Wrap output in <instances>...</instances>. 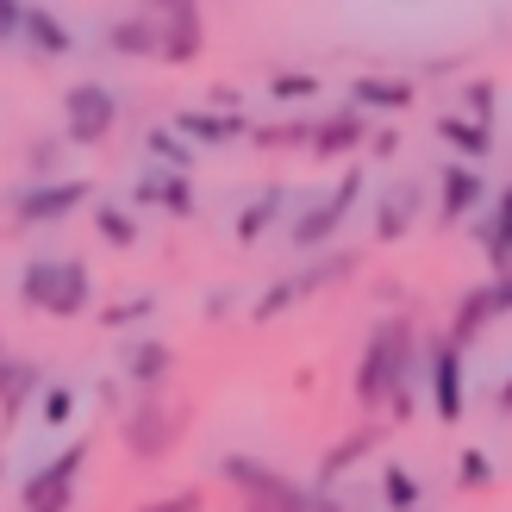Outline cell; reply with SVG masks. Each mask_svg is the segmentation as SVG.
Wrapping results in <instances>:
<instances>
[{
    "mask_svg": "<svg viewBox=\"0 0 512 512\" xmlns=\"http://www.w3.org/2000/svg\"><path fill=\"white\" fill-rule=\"evenodd\" d=\"M19 294L25 306H38V313H82L88 306V269L82 263H69V256H32V263L19 269Z\"/></svg>",
    "mask_w": 512,
    "mask_h": 512,
    "instance_id": "cell-1",
    "label": "cell"
},
{
    "mask_svg": "<svg viewBox=\"0 0 512 512\" xmlns=\"http://www.w3.org/2000/svg\"><path fill=\"white\" fill-rule=\"evenodd\" d=\"M400 363H406V331H400V325H381L375 338H369L363 375H356V400H363V406L388 400V394L400 388Z\"/></svg>",
    "mask_w": 512,
    "mask_h": 512,
    "instance_id": "cell-2",
    "label": "cell"
},
{
    "mask_svg": "<svg viewBox=\"0 0 512 512\" xmlns=\"http://www.w3.org/2000/svg\"><path fill=\"white\" fill-rule=\"evenodd\" d=\"M431 406L444 425L463 419V350H456V338L431 350Z\"/></svg>",
    "mask_w": 512,
    "mask_h": 512,
    "instance_id": "cell-3",
    "label": "cell"
},
{
    "mask_svg": "<svg viewBox=\"0 0 512 512\" xmlns=\"http://www.w3.org/2000/svg\"><path fill=\"white\" fill-rule=\"evenodd\" d=\"M113 119H119V100L107 88H75L69 94V138L75 144H100Z\"/></svg>",
    "mask_w": 512,
    "mask_h": 512,
    "instance_id": "cell-4",
    "label": "cell"
},
{
    "mask_svg": "<svg viewBox=\"0 0 512 512\" xmlns=\"http://www.w3.org/2000/svg\"><path fill=\"white\" fill-rule=\"evenodd\" d=\"M225 481L250 488V500H263V506H275V512H313V506H306L281 475H269L263 463H244V456H232V463H225Z\"/></svg>",
    "mask_w": 512,
    "mask_h": 512,
    "instance_id": "cell-5",
    "label": "cell"
},
{
    "mask_svg": "<svg viewBox=\"0 0 512 512\" xmlns=\"http://www.w3.org/2000/svg\"><path fill=\"white\" fill-rule=\"evenodd\" d=\"M356 188H363V175H344V188L331 194L325 207H313V213H306V219L294 225V244H300V250H313V244H325L331 232H338V219H344V213L356 207Z\"/></svg>",
    "mask_w": 512,
    "mask_h": 512,
    "instance_id": "cell-6",
    "label": "cell"
},
{
    "mask_svg": "<svg viewBox=\"0 0 512 512\" xmlns=\"http://www.w3.org/2000/svg\"><path fill=\"white\" fill-rule=\"evenodd\" d=\"M88 463V450L75 444V450H63L57 463H50L44 475H32L25 481V506H44V500H69V481H75V469Z\"/></svg>",
    "mask_w": 512,
    "mask_h": 512,
    "instance_id": "cell-7",
    "label": "cell"
},
{
    "mask_svg": "<svg viewBox=\"0 0 512 512\" xmlns=\"http://www.w3.org/2000/svg\"><path fill=\"white\" fill-rule=\"evenodd\" d=\"M82 182H57V188H32V194H19V219H63V213H75L82 207Z\"/></svg>",
    "mask_w": 512,
    "mask_h": 512,
    "instance_id": "cell-8",
    "label": "cell"
},
{
    "mask_svg": "<svg viewBox=\"0 0 512 512\" xmlns=\"http://www.w3.org/2000/svg\"><path fill=\"white\" fill-rule=\"evenodd\" d=\"M500 313H512V275H500L494 288H481V294L463 306V319H456V338H469L475 325H488V319H500Z\"/></svg>",
    "mask_w": 512,
    "mask_h": 512,
    "instance_id": "cell-9",
    "label": "cell"
},
{
    "mask_svg": "<svg viewBox=\"0 0 512 512\" xmlns=\"http://www.w3.org/2000/svg\"><path fill=\"white\" fill-rule=\"evenodd\" d=\"M481 244H488L494 269L512 263V188H500V207H494V219H488V232H481Z\"/></svg>",
    "mask_w": 512,
    "mask_h": 512,
    "instance_id": "cell-10",
    "label": "cell"
},
{
    "mask_svg": "<svg viewBox=\"0 0 512 512\" xmlns=\"http://www.w3.org/2000/svg\"><path fill=\"white\" fill-rule=\"evenodd\" d=\"M19 32H25V38H38L44 57H63V50H69V32H63V25L50 19L44 7H25V13H19Z\"/></svg>",
    "mask_w": 512,
    "mask_h": 512,
    "instance_id": "cell-11",
    "label": "cell"
},
{
    "mask_svg": "<svg viewBox=\"0 0 512 512\" xmlns=\"http://www.w3.org/2000/svg\"><path fill=\"white\" fill-rule=\"evenodd\" d=\"M481 194H488V188H481V175H469V169H444V219H463Z\"/></svg>",
    "mask_w": 512,
    "mask_h": 512,
    "instance_id": "cell-12",
    "label": "cell"
},
{
    "mask_svg": "<svg viewBox=\"0 0 512 512\" xmlns=\"http://www.w3.org/2000/svg\"><path fill=\"white\" fill-rule=\"evenodd\" d=\"M125 369H132L138 381H157V375L169 369V344H157V338H138V344H125Z\"/></svg>",
    "mask_w": 512,
    "mask_h": 512,
    "instance_id": "cell-13",
    "label": "cell"
},
{
    "mask_svg": "<svg viewBox=\"0 0 512 512\" xmlns=\"http://www.w3.org/2000/svg\"><path fill=\"white\" fill-rule=\"evenodd\" d=\"M381 494H388V506H394V512H413V506L425 500V494H419V481L406 475L400 463H388V469H381Z\"/></svg>",
    "mask_w": 512,
    "mask_h": 512,
    "instance_id": "cell-14",
    "label": "cell"
},
{
    "mask_svg": "<svg viewBox=\"0 0 512 512\" xmlns=\"http://www.w3.org/2000/svg\"><path fill=\"white\" fill-rule=\"evenodd\" d=\"M138 200H157V207L169 213H194V200H188V182H175V175H163V182H144Z\"/></svg>",
    "mask_w": 512,
    "mask_h": 512,
    "instance_id": "cell-15",
    "label": "cell"
},
{
    "mask_svg": "<svg viewBox=\"0 0 512 512\" xmlns=\"http://www.w3.org/2000/svg\"><path fill=\"white\" fill-rule=\"evenodd\" d=\"M356 100H363V107H406L413 88L406 82H356Z\"/></svg>",
    "mask_w": 512,
    "mask_h": 512,
    "instance_id": "cell-16",
    "label": "cell"
},
{
    "mask_svg": "<svg viewBox=\"0 0 512 512\" xmlns=\"http://www.w3.org/2000/svg\"><path fill=\"white\" fill-rule=\"evenodd\" d=\"M438 132H444L456 150H469V157H488V125H463V119H444Z\"/></svg>",
    "mask_w": 512,
    "mask_h": 512,
    "instance_id": "cell-17",
    "label": "cell"
},
{
    "mask_svg": "<svg viewBox=\"0 0 512 512\" xmlns=\"http://www.w3.org/2000/svg\"><path fill=\"white\" fill-rule=\"evenodd\" d=\"M182 132H194V138H238L244 125H238V119H200V113H188Z\"/></svg>",
    "mask_w": 512,
    "mask_h": 512,
    "instance_id": "cell-18",
    "label": "cell"
},
{
    "mask_svg": "<svg viewBox=\"0 0 512 512\" xmlns=\"http://www.w3.org/2000/svg\"><path fill=\"white\" fill-rule=\"evenodd\" d=\"M100 232H107L119 250H125V244H138V225L125 219V213H113V207H100Z\"/></svg>",
    "mask_w": 512,
    "mask_h": 512,
    "instance_id": "cell-19",
    "label": "cell"
},
{
    "mask_svg": "<svg viewBox=\"0 0 512 512\" xmlns=\"http://www.w3.org/2000/svg\"><path fill=\"white\" fill-rule=\"evenodd\" d=\"M356 132H363L356 119H338V125H325V132H319V150H344V144H356Z\"/></svg>",
    "mask_w": 512,
    "mask_h": 512,
    "instance_id": "cell-20",
    "label": "cell"
},
{
    "mask_svg": "<svg viewBox=\"0 0 512 512\" xmlns=\"http://www.w3.org/2000/svg\"><path fill=\"white\" fill-rule=\"evenodd\" d=\"M44 394H50V400H44V419H50V425H63V419L75 413V394H69V388H44Z\"/></svg>",
    "mask_w": 512,
    "mask_h": 512,
    "instance_id": "cell-21",
    "label": "cell"
},
{
    "mask_svg": "<svg viewBox=\"0 0 512 512\" xmlns=\"http://www.w3.org/2000/svg\"><path fill=\"white\" fill-rule=\"evenodd\" d=\"M132 438H138L144 456H157V450H163V419H138V425H132Z\"/></svg>",
    "mask_w": 512,
    "mask_h": 512,
    "instance_id": "cell-22",
    "label": "cell"
},
{
    "mask_svg": "<svg viewBox=\"0 0 512 512\" xmlns=\"http://www.w3.org/2000/svg\"><path fill=\"white\" fill-rule=\"evenodd\" d=\"M32 369H0V388H7V406H19V388H32Z\"/></svg>",
    "mask_w": 512,
    "mask_h": 512,
    "instance_id": "cell-23",
    "label": "cell"
},
{
    "mask_svg": "<svg viewBox=\"0 0 512 512\" xmlns=\"http://www.w3.org/2000/svg\"><path fill=\"white\" fill-rule=\"evenodd\" d=\"M488 475H494V469H488V456H481V450H463V481H469V488H481Z\"/></svg>",
    "mask_w": 512,
    "mask_h": 512,
    "instance_id": "cell-24",
    "label": "cell"
},
{
    "mask_svg": "<svg viewBox=\"0 0 512 512\" xmlns=\"http://www.w3.org/2000/svg\"><path fill=\"white\" fill-rule=\"evenodd\" d=\"M275 94H281V100H306V94H313V82H306V75H281Z\"/></svg>",
    "mask_w": 512,
    "mask_h": 512,
    "instance_id": "cell-25",
    "label": "cell"
},
{
    "mask_svg": "<svg viewBox=\"0 0 512 512\" xmlns=\"http://www.w3.org/2000/svg\"><path fill=\"white\" fill-rule=\"evenodd\" d=\"M19 13H25V0H0V38L19 32Z\"/></svg>",
    "mask_w": 512,
    "mask_h": 512,
    "instance_id": "cell-26",
    "label": "cell"
},
{
    "mask_svg": "<svg viewBox=\"0 0 512 512\" xmlns=\"http://www.w3.org/2000/svg\"><path fill=\"white\" fill-rule=\"evenodd\" d=\"M500 413H512V375H506V388H500Z\"/></svg>",
    "mask_w": 512,
    "mask_h": 512,
    "instance_id": "cell-27",
    "label": "cell"
},
{
    "mask_svg": "<svg viewBox=\"0 0 512 512\" xmlns=\"http://www.w3.org/2000/svg\"><path fill=\"white\" fill-rule=\"evenodd\" d=\"M169 7H188V0H169Z\"/></svg>",
    "mask_w": 512,
    "mask_h": 512,
    "instance_id": "cell-28",
    "label": "cell"
}]
</instances>
